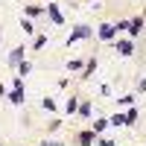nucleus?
Segmentation results:
<instances>
[{
	"mask_svg": "<svg viewBox=\"0 0 146 146\" xmlns=\"http://www.w3.org/2000/svg\"><path fill=\"white\" fill-rule=\"evenodd\" d=\"M88 35H91V29H88V27H79L76 32L70 35V41H76V38H88Z\"/></svg>",
	"mask_w": 146,
	"mask_h": 146,
	"instance_id": "nucleus-1",
	"label": "nucleus"
},
{
	"mask_svg": "<svg viewBox=\"0 0 146 146\" xmlns=\"http://www.w3.org/2000/svg\"><path fill=\"white\" fill-rule=\"evenodd\" d=\"M117 53H123V56H131V41H120V44H117Z\"/></svg>",
	"mask_w": 146,
	"mask_h": 146,
	"instance_id": "nucleus-2",
	"label": "nucleus"
},
{
	"mask_svg": "<svg viewBox=\"0 0 146 146\" xmlns=\"http://www.w3.org/2000/svg\"><path fill=\"white\" fill-rule=\"evenodd\" d=\"M9 100L15 102V105H21V102H23V94H21V88H15V91H12V94H9Z\"/></svg>",
	"mask_w": 146,
	"mask_h": 146,
	"instance_id": "nucleus-3",
	"label": "nucleus"
},
{
	"mask_svg": "<svg viewBox=\"0 0 146 146\" xmlns=\"http://www.w3.org/2000/svg\"><path fill=\"white\" fill-rule=\"evenodd\" d=\"M21 56H23V47H18V50L9 56V62H12V64H18V62H21Z\"/></svg>",
	"mask_w": 146,
	"mask_h": 146,
	"instance_id": "nucleus-4",
	"label": "nucleus"
},
{
	"mask_svg": "<svg viewBox=\"0 0 146 146\" xmlns=\"http://www.w3.org/2000/svg\"><path fill=\"white\" fill-rule=\"evenodd\" d=\"M129 27H131V29H129L131 35H137V32H140V27H143V21H131V23H129Z\"/></svg>",
	"mask_w": 146,
	"mask_h": 146,
	"instance_id": "nucleus-5",
	"label": "nucleus"
},
{
	"mask_svg": "<svg viewBox=\"0 0 146 146\" xmlns=\"http://www.w3.org/2000/svg\"><path fill=\"white\" fill-rule=\"evenodd\" d=\"M79 140H82V143H85V146H88V143H91V140H94V135H91V131H82V135H79Z\"/></svg>",
	"mask_w": 146,
	"mask_h": 146,
	"instance_id": "nucleus-6",
	"label": "nucleus"
},
{
	"mask_svg": "<svg viewBox=\"0 0 146 146\" xmlns=\"http://www.w3.org/2000/svg\"><path fill=\"white\" fill-rule=\"evenodd\" d=\"M100 35H102V38H111V35H114V27H102Z\"/></svg>",
	"mask_w": 146,
	"mask_h": 146,
	"instance_id": "nucleus-7",
	"label": "nucleus"
},
{
	"mask_svg": "<svg viewBox=\"0 0 146 146\" xmlns=\"http://www.w3.org/2000/svg\"><path fill=\"white\" fill-rule=\"evenodd\" d=\"M50 18H53L56 23H62V15H58V9H56V6H50Z\"/></svg>",
	"mask_w": 146,
	"mask_h": 146,
	"instance_id": "nucleus-8",
	"label": "nucleus"
},
{
	"mask_svg": "<svg viewBox=\"0 0 146 146\" xmlns=\"http://www.w3.org/2000/svg\"><path fill=\"white\" fill-rule=\"evenodd\" d=\"M105 126H108V123H105V120H96V123H94V131H96V135H100V131H102Z\"/></svg>",
	"mask_w": 146,
	"mask_h": 146,
	"instance_id": "nucleus-9",
	"label": "nucleus"
},
{
	"mask_svg": "<svg viewBox=\"0 0 146 146\" xmlns=\"http://www.w3.org/2000/svg\"><path fill=\"white\" fill-rule=\"evenodd\" d=\"M111 123H114V126H126V123H129V120H126V117H120V114H117V117L111 120Z\"/></svg>",
	"mask_w": 146,
	"mask_h": 146,
	"instance_id": "nucleus-10",
	"label": "nucleus"
},
{
	"mask_svg": "<svg viewBox=\"0 0 146 146\" xmlns=\"http://www.w3.org/2000/svg\"><path fill=\"white\" fill-rule=\"evenodd\" d=\"M44 146H62V143H56V140H44Z\"/></svg>",
	"mask_w": 146,
	"mask_h": 146,
	"instance_id": "nucleus-11",
	"label": "nucleus"
}]
</instances>
